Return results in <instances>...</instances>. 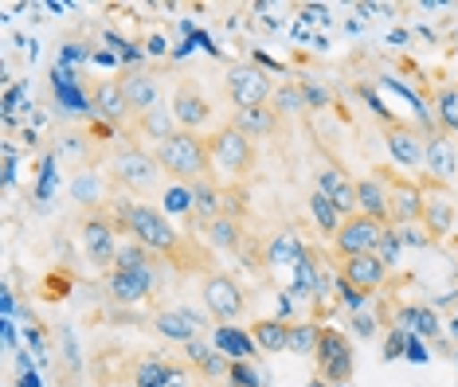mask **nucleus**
<instances>
[{
    "mask_svg": "<svg viewBox=\"0 0 458 387\" xmlns=\"http://www.w3.org/2000/svg\"><path fill=\"white\" fill-rule=\"evenodd\" d=\"M420 223H423V184L392 176V188H388V227L403 231V227H420Z\"/></svg>",
    "mask_w": 458,
    "mask_h": 387,
    "instance_id": "obj_13",
    "label": "nucleus"
},
{
    "mask_svg": "<svg viewBox=\"0 0 458 387\" xmlns=\"http://www.w3.org/2000/svg\"><path fill=\"white\" fill-rule=\"evenodd\" d=\"M310 387H329V383H326V380H314V383H310Z\"/></svg>",
    "mask_w": 458,
    "mask_h": 387,
    "instance_id": "obj_39",
    "label": "nucleus"
},
{
    "mask_svg": "<svg viewBox=\"0 0 458 387\" xmlns=\"http://www.w3.org/2000/svg\"><path fill=\"white\" fill-rule=\"evenodd\" d=\"M392 329L408 332V337L435 341V344H439V337H443V321H439V313L427 309V306H403V309H395Z\"/></svg>",
    "mask_w": 458,
    "mask_h": 387,
    "instance_id": "obj_22",
    "label": "nucleus"
},
{
    "mask_svg": "<svg viewBox=\"0 0 458 387\" xmlns=\"http://www.w3.org/2000/svg\"><path fill=\"white\" fill-rule=\"evenodd\" d=\"M384 231H388V223H384V219H372V215H364V212H352V215H345L341 231L333 235V250H337V258L377 255Z\"/></svg>",
    "mask_w": 458,
    "mask_h": 387,
    "instance_id": "obj_10",
    "label": "nucleus"
},
{
    "mask_svg": "<svg viewBox=\"0 0 458 387\" xmlns=\"http://www.w3.org/2000/svg\"><path fill=\"white\" fill-rule=\"evenodd\" d=\"M446 337H451L458 344V309H454V317H451V325H446Z\"/></svg>",
    "mask_w": 458,
    "mask_h": 387,
    "instance_id": "obj_38",
    "label": "nucleus"
},
{
    "mask_svg": "<svg viewBox=\"0 0 458 387\" xmlns=\"http://www.w3.org/2000/svg\"><path fill=\"white\" fill-rule=\"evenodd\" d=\"M321 329L326 325H318V321H290L286 352H294V357H314L318 341H321Z\"/></svg>",
    "mask_w": 458,
    "mask_h": 387,
    "instance_id": "obj_29",
    "label": "nucleus"
},
{
    "mask_svg": "<svg viewBox=\"0 0 458 387\" xmlns=\"http://www.w3.org/2000/svg\"><path fill=\"white\" fill-rule=\"evenodd\" d=\"M403 352H408V357H411L415 364H423V360H427V352H423V344H420V337H408V349H403Z\"/></svg>",
    "mask_w": 458,
    "mask_h": 387,
    "instance_id": "obj_36",
    "label": "nucleus"
},
{
    "mask_svg": "<svg viewBox=\"0 0 458 387\" xmlns=\"http://www.w3.org/2000/svg\"><path fill=\"white\" fill-rule=\"evenodd\" d=\"M314 364H318V380H326L329 387H349L352 372H357L352 341L341 329L326 325L321 329V341H318V352H314Z\"/></svg>",
    "mask_w": 458,
    "mask_h": 387,
    "instance_id": "obj_8",
    "label": "nucleus"
},
{
    "mask_svg": "<svg viewBox=\"0 0 458 387\" xmlns=\"http://www.w3.org/2000/svg\"><path fill=\"white\" fill-rule=\"evenodd\" d=\"M118 231L122 227L114 223V215L110 212H102V207H95V212H87L82 215V223H79V243H82V255L90 258V266H98V270H114V263H118Z\"/></svg>",
    "mask_w": 458,
    "mask_h": 387,
    "instance_id": "obj_7",
    "label": "nucleus"
},
{
    "mask_svg": "<svg viewBox=\"0 0 458 387\" xmlns=\"http://www.w3.org/2000/svg\"><path fill=\"white\" fill-rule=\"evenodd\" d=\"M169 110H173L176 125H181V130H189V133H200V130L212 125V102H208L204 90L196 87V82H189V79L176 82Z\"/></svg>",
    "mask_w": 458,
    "mask_h": 387,
    "instance_id": "obj_12",
    "label": "nucleus"
},
{
    "mask_svg": "<svg viewBox=\"0 0 458 387\" xmlns=\"http://www.w3.org/2000/svg\"><path fill=\"white\" fill-rule=\"evenodd\" d=\"M357 332L360 337H372L377 332V317H357Z\"/></svg>",
    "mask_w": 458,
    "mask_h": 387,
    "instance_id": "obj_37",
    "label": "nucleus"
},
{
    "mask_svg": "<svg viewBox=\"0 0 458 387\" xmlns=\"http://www.w3.org/2000/svg\"><path fill=\"white\" fill-rule=\"evenodd\" d=\"M90 106H95V114L102 122L122 125V130L138 122L133 118V110H130L126 90H122V79H95L90 82Z\"/></svg>",
    "mask_w": 458,
    "mask_h": 387,
    "instance_id": "obj_15",
    "label": "nucleus"
},
{
    "mask_svg": "<svg viewBox=\"0 0 458 387\" xmlns=\"http://www.w3.org/2000/svg\"><path fill=\"white\" fill-rule=\"evenodd\" d=\"M314 188L329 196L333 207H337L341 215H352V212H357V181H352L345 169H333V164H329V169H321Z\"/></svg>",
    "mask_w": 458,
    "mask_h": 387,
    "instance_id": "obj_24",
    "label": "nucleus"
},
{
    "mask_svg": "<svg viewBox=\"0 0 458 387\" xmlns=\"http://www.w3.org/2000/svg\"><path fill=\"white\" fill-rule=\"evenodd\" d=\"M423 172L435 184H451L458 172V145L451 141V133H427L423 141Z\"/></svg>",
    "mask_w": 458,
    "mask_h": 387,
    "instance_id": "obj_16",
    "label": "nucleus"
},
{
    "mask_svg": "<svg viewBox=\"0 0 458 387\" xmlns=\"http://www.w3.org/2000/svg\"><path fill=\"white\" fill-rule=\"evenodd\" d=\"M439 118L451 133H458V87H446L439 94Z\"/></svg>",
    "mask_w": 458,
    "mask_h": 387,
    "instance_id": "obj_34",
    "label": "nucleus"
},
{
    "mask_svg": "<svg viewBox=\"0 0 458 387\" xmlns=\"http://www.w3.org/2000/svg\"><path fill=\"white\" fill-rule=\"evenodd\" d=\"M423 227L431 239H443L454 227V200L443 192V184H435V181H431V188H423Z\"/></svg>",
    "mask_w": 458,
    "mask_h": 387,
    "instance_id": "obj_21",
    "label": "nucleus"
},
{
    "mask_svg": "<svg viewBox=\"0 0 458 387\" xmlns=\"http://www.w3.org/2000/svg\"><path fill=\"white\" fill-rule=\"evenodd\" d=\"M133 130L138 133H145V138H153V141H165V138H173L176 130H181V125H176V118H173V110H149V114H141L138 122H133Z\"/></svg>",
    "mask_w": 458,
    "mask_h": 387,
    "instance_id": "obj_30",
    "label": "nucleus"
},
{
    "mask_svg": "<svg viewBox=\"0 0 458 387\" xmlns=\"http://www.w3.org/2000/svg\"><path fill=\"white\" fill-rule=\"evenodd\" d=\"M388 270L377 255H357V258H337V274L345 282L349 290H357V294H380L384 282H388Z\"/></svg>",
    "mask_w": 458,
    "mask_h": 387,
    "instance_id": "obj_14",
    "label": "nucleus"
},
{
    "mask_svg": "<svg viewBox=\"0 0 458 387\" xmlns=\"http://www.w3.org/2000/svg\"><path fill=\"white\" fill-rule=\"evenodd\" d=\"M173 364H176V360H169L165 352H145V357L133 360L130 380H133V387H161L165 380H169Z\"/></svg>",
    "mask_w": 458,
    "mask_h": 387,
    "instance_id": "obj_26",
    "label": "nucleus"
},
{
    "mask_svg": "<svg viewBox=\"0 0 458 387\" xmlns=\"http://www.w3.org/2000/svg\"><path fill=\"white\" fill-rule=\"evenodd\" d=\"M224 94L232 98L235 110L270 106V98H275V79H270L263 67H255V63H235L224 75Z\"/></svg>",
    "mask_w": 458,
    "mask_h": 387,
    "instance_id": "obj_9",
    "label": "nucleus"
},
{
    "mask_svg": "<svg viewBox=\"0 0 458 387\" xmlns=\"http://www.w3.org/2000/svg\"><path fill=\"white\" fill-rule=\"evenodd\" d=\"M388 188H392V176L388 172H369L357 181V212L372 215V219H384L388 223Z\"/></svg>",
    "mask_w": 458,
    "mask_h": 387,
    "instance_id": "obj_23",
    "label": "nucleus"
},
{
    "mask_svg": "<svg viewBox=\"0 0 458 387\" xmlns=\"http://www.w3.org/2000/svg\"><path fill=\"white\" fill-rule=\"evenodd\" d=\"M251 337L259 344V352H267V357H278V352H286V341H290V321H278V317H263L251 325Z\"/></svg>",
    "mask_w": 458,
    "mask_h": 387,
    "instance_id": "obj_27",
    "label": "nucleus"
},
{
    "mask_svg": "<svg viewBox=\"0 0 458 387\" xmlns=\"http://www.w3.org/2000/svg\"><path fill=\"white\" fill-rule=\"evenodd\" d=\"M270 106L278 110V118H294V114H301L306 110V90H301V82H278Z\"/></svg>",
    "mask_w": 458,
    "mask_h": 387,
    "instance_id": "obj_32",
    "label": "nucleus"
},
{
    "mask_svg": "<svg viewBox=\"0 0 458 387\" xmlns=\"http://www.w3.org/2000/svg\"><path fill=\"white\" fill-rule=\"evenodd\" d=\"M110 215L122 231H126L130 239H138L145 250H153L161 263H169L176 270H204L208 266V247L196 243V239H184L169 223V215H165L161 207L141 204V200H114Z\"/></svg>",
    "mask_w": 458,
    "mask_h": 387,
    "instance_id": "obj_1",
    "label": "nucleus"
},
{
    "mask_svg": "<svg viewBox=\"0 0 458 387\" xmlns=\"http://www.w3.org/2000/svg\"><path fill=\"white\" fill-rule=\"evenodd\" d=\"M212 344L224 352L227 360H247V357H255V352H259V344H255L251 332H239V329H232V325H220V329H216Z\"/></svg>",
    "mask_w": 458,
    "mask_h": 387,
    "instance_id": "obj_28",
    "label": "nucleus"
},
{
    "mask_svg": "<svg viewBox=\"0 0 458 387\" xmlns=\"http://www.w3.org/2000/svg\"><path fill=\"white\" fill-rule=\"evenodd\" d=\"M161 172L169 176V184H204L212 181V153H208V138L189 130H176L173 138H165L161 145H153Z\"/></svg>",
    "mask_w": 458,
    "mask_h": 387,
    "instance_id": "obj_3",
    "label": "nucleus"
},
{
    "mask_svg": "<svg viewBox=\"0 0 458 387\" xmlns=\"http://www.w3.org/2000/svg\"><path fill=\"white\" fill-rule=\"evenodd\" d=\"M232 125L235 130H243L251 141H263V138H270V133H278L283 118H278L275 106H247V110L232 114Z\"/></svg>",
    "mask_w": 458,
    "mask_h": 387,
    "instance_id": "obj_25",
    "label": "nucleus"
},
{
    "mask_svg": "<svg viewBox=\"0 0 458 387\" xmlns=\"http://www.w3.org/2000/svg\"><path fill=\"white\" fill-rule=\"evenodd\" d=\"M106 181L118 188V192L138 196L145 204V200H153V196H161V188L169 176L161 172L157 156L149 149H141L138 141H122V145H114V153L106 161Z\"/></svg>",
    "mask_w": 458,
    "mask_h": 387,
    "instance_id": "obj_2",
    "label": "nucleus"
},
{
    "mask_svg": "<svg viewBox=\"0 0 458 387\" xmlns=\"http://www.w3.org/2000/svg\"><path fill=\"white\" fill-rule=\"evenodd\" d=\"M423 133H415L411 125L403 122H388L384 125V145H388L392 161L403 164V169H423Z\"/></svg>",
    "mask_w": 458,
    "mask_h": 387,
    "instance_id": "obj_18",
    "label": "nucleus"
},
{
    "mask_svg": "<svg viewBox=\"0 0 458 387\" xmlns=\"http://www.w3.org/2000/svg\"><path fill=\"white\" fill-rule=\"evenodd\" d=\"M161 266L165 263L157 255L141 258V263L114 266L106 274V298L114 301V306H141V301H149L161 286Z\"/></svg>",
    "mask_w": 458,
    "mask_h": 387,
    "instance_id": "obj_4",
    "label": "nucleus"
},
{
    "mask_svg": "<svg viewBox=\"0 0 458 387\" xmlns=\"http://www.w3.org/2000/svg\"><path fill=\"white\" fill-rule=\"evenodd\" d=\"M122 90H126V98H130L133 118H141V114L161 106V75L157 71H126V75H122Z\"/></svg>",
    "mask_w": 458,
    "mask_h": 387,
    "instance_id": "obj_19",
    "label": "nucleus"
},
{
    "mask_svg": "<svg viewBox=\"0 0 458 387\" xmlns=\"http://www.w3.org/2000/svg\"><path fill=\"white\" fill-rule=\"evenodd\" d=\"M184 364H192V368L200 372L204 383H224L227 375H232V360H227L224 352L216 349V344H208V341L184 344Z\"/></svg>",
    "mask_w": 458,
    "mask_h": 387,
    "instance_id": "obj_20",
    "label": "nucleus"
},
{
    "mask_svg": "<svg viewBox=\"0 0 458 387\" xmlns=\"http://www.w3.org/2000/svg\"><path fill=\"white\" fill-rule=\"evenodd\" d=\"M200 301H204V313L216 325H232V321H239L247 313L243 286H239L227 270H208V274H200Z\"/></svg>",
    "mask_w": 458,
    "mask_h": 387,
    "instance_id": "obj_6",
    "label": "nucleus"
},
{
    "mask_svg": "<svg viewBox=\"0 0 458 387\" xmlns=\"http://www.w3.org/2000/svg\"><path fill=\"white\" fill-rule=\"evenodd\" d=\"M196 235L204 239L208 250H224V255H235V250L243 247V219H239V215L196 219Z\"/></svg>",
    "mask_w": 458,
    "mask_h": 387,
    "instance_id": "obj_17",
    "label": "nucleus"
},
{
    "mask_svg": "<svg viewBox=\"0 0 458 387\" xmlns=\"http://www.w3.org/2000/svg\"><path fill=\"white\" fill-rule=\"evenodd\" d=\"M259 141H251L243 130H235L232 122L216 125V133L208 138V153H212V164L220 169L227 181H243V176L255 172V161H259Z\"/></svg>",
    "mask_w": 458,
    "mask_h": 387,
    "instance_id": "obj_5",
    "label": "nucleus"
},
{
    "mask_svg": "<svg viewBox=\"0 0 458 387\" xmlns=\"http://www.w3.org/2000/svg\"><path fill=\"white\" fill-rule=\"evenodd\" d=\"M149 325L157 337L165 341H173V344H192V341H204L208 337V329H212V317L208 313H196L189 306H169V309H157L149 317Z\"/></svg>",
    "mask_w": 458,
    "mask_h": 387,
    "instance_id": "obj_11",
    "label": "nucleus"
},
{
    "mask_svg": "<svg viewBox=\"0 0 458 387\" xmlns=\"http://www.w3.org/2000/svg\"><path fill=\"white\" fill-rule=\"evenodd\" d=\"M310 212H314L318 227H321V235H329V239L341 231V223H345V215H341L337 207H333L329 196H326V192H318V188L310 192Z\"/></svg>",
    "mask_w": 458,
    "mask_h": 387,
    "instance_id": "obj_31",
    "label": "nucleus"
},
{
    "mask_svg": "<svg viewBox=\"0 0 458 387\" xmlns=\"http://www.w3.org/2000/svg\"><path fill=\"white\" fill-rule=\"evenodd\" d=\"M400 247H403L400 231H395V227H388V231H384V239H380V247H377V258H380L384 266H395V255H400Z\"/></svg>",
    "mask_w": 458,
    "mask_h": 387,
    "instance_id": "obj_35",
    "label": "nucleus"
},
{
    "mask_svg": "<svg viewBox=\"0 0 458 387\" xmlns=\"http://www.w3.org/2000/svg\"><path fill=\"white\" fill-rule=\"evenodd\" d=\"M161 387H204V380H200V372H196L192 364L176 360V364H173V372H169V380H165Z\"/></svg>",
    "mask_w": 458,
    "mask_h": 387,
    "instance_id": "obj_33",
    "label": "nucleus"
}]
</instances>
